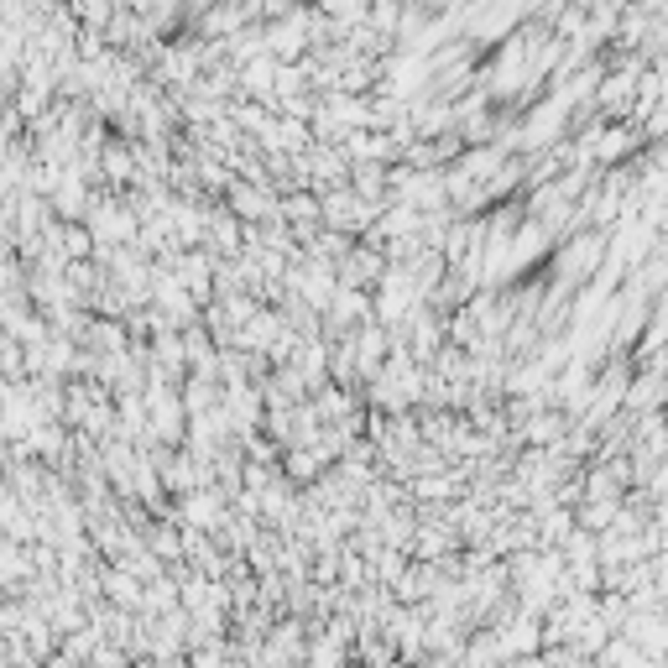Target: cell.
I'll return each instance as SVG.
<instances>
[{"label":"cell","mask_w":668,"mask_h":668,"mask_svg":"<svg viewBox=\"0 0 668 668\" xmlns=\"http://www.w3.org/2000/svg\"><path fill=\"white\" fill-rule=\"evenodd\" d=\"M559 434H564V413H543L527 423V438H543V444H554Z\"/></svg>","instance_id":"3957f363"},{"label":"cell","mask_w":668,"mask_h":668,"mask_svg":"<svg viewBox=\"0 0 668 668\" xmlns=\"http://www.w3.org/2000/svg\"><path fill=\"white\" fill-rule=\"evenodd\" d=\"M230 199H235V214H241V220H250V225H256V220H271V193L267 188H230Z\"/></svg>","instance_id":"7a4b0ae2"},{"label":"cell","mask_w":668,"mask_h":668,"mask_svg":"<svg viewBox=\"0 0 668 668\" xmlns=\"http://www.w3.org/2000/svg\"><path fill=\"white\" fill-rule=\"evenodd\" d=\"M512 16H517V11H501V16H491V26H501V32H506V26H512ZM465 26H476V32H480V16H476V11H470V21H465Z\"/></svg>","instance_id":"277c9868"},{"label":"cell","mask_w":668,"mask_h":668,"mask_svg":"<svg viewBox=\"0 0 668 668\" xmlns=\"http://www.w3.org/2000/svg\"><path fill=\"white\" fill-rule=\"evenodd\" d=\"M178 517L193 527V533H204V527H220L225 522V496L214 491V486H204V491H188L183 496V512Z\"/></svg>","instance_id":"6da1fadb"}]
</instances>
